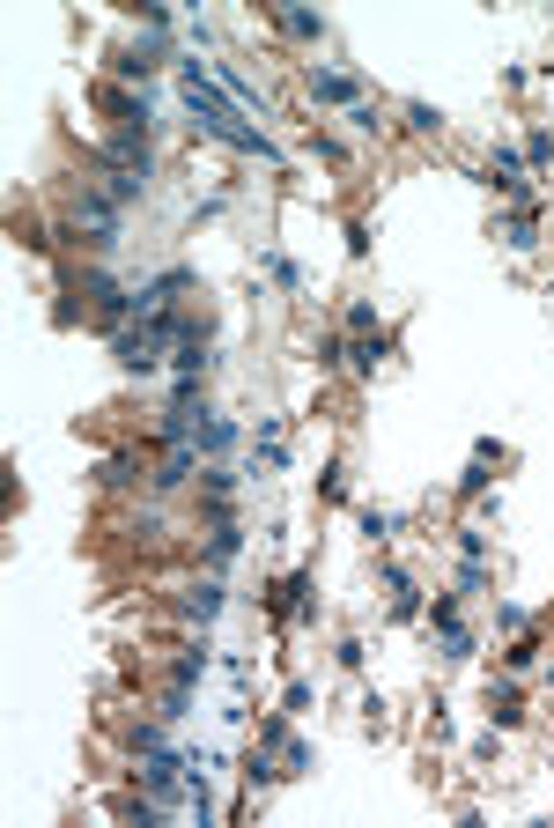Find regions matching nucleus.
Instances as JSON below:
<instances>
[{"instance_id":"nucleus-30","label":"nucleus","mask_w":554,"mask_h":828,"mask_svg":"<svg viewBox=\"0 0 554 828\" xmlns=\"http://www.w3.org/2000/svg\"><path fill=\"white\" fill-rule=\"evenodd\" d=\"M436 658H451V666H466V658H473V629H466V621L444 629V651H436Z\"/></svg>"},{"instance_id":"nucleus-28","label":"nucleus","mask_w":554,"mask_h":828,"mask_svg":"<svg viewBox=\"0 0 554 828\" xmlns=\"http://www.w3.org/2000/svg\"><path fill=\"white\" fill-rule=\"evenodd\" d=\"M318 370H348V333H318Z\"/></svg>"},{"instance_id":"nucleus-24","label":"nucleus","mask_w":554,"mask_h":828,"mask_svg":"<svg viewBox=\"0 0 554 828\" xmlns=\"http://www.w3.org/2000/svg\"><path fill=\"white\" fill-rule=\"evenodd\" d=\"M200 673H207V651L193 644V651H178L170 658V681H185V688H200Z\"/></svg>"},{"instance_id":"nucleus-32","label":"nucleus","mask_w":554,"mask_h":828,"mask_svg":"<svg viewBox=\"0 0 554 828\" xmlns=\"http://www.w3.org/2000/svg\"><path fill=\"white\" fill-rule=\"evenodd\" d=\"M525 163H532V171H547V163H554V134H547V126H532V141H525Z\"/></svg>"},{"instance_id":"nucleus-3","label":"nucleus","mask_w":554,"mask_h":828,"mask_svg":"<svg viewBox=\"0 0 554 828\" xmlns=\"http://www.w3.org/2000/svg\"><path fill=\"white\" fill-rule=\"evenodd\" d=\"M303 97L311 104H370V82L362 74H348V67H303Z\"/></svg>"},{"instance_id":"nucleus-18","label":"nucleus","mask_w":554,"mask_h":828,"mask_svg":"<svg viewBox=\"0 0 554 828\" xmlns=\"http://www.w3.org/2000/svg\"><path fill=\"white\" fill-rule=\"evenodd\" d=\"M104 488H133L141 481V459H133V451H104V474H97Z\"/></svg>"},{"instance_id":"nucleus-6","label":"nucleus","mask_w":554,"mask_h":828,"mask_svg":"<svg viewBox=\"0 0 554 828\" xmlns=\"http://www.w3.org/2000/svg\"><path fill=\"white\" fill-rule=\"evenodd\" d=\"M244 555V525L237 518H207V540H200V570H229Z\"/></svg>"},{"instance_id":"nucleus-1","label":"nucleus","mask_w":554,"mask_h":828,"mask_svg":"<svg viewBox=\"0 0 554 828\" xmlns=\"http://www.w3.org/2000/svg\"><path fill=\"white\" fill-rule=\"evenodd\" d=\"M170 67H178L185 111H193V126H200L207 141H222V148H237V156L266 163V171H281V148H274V134H266V126H252V111H244V104L215 82V67H207L200 52H178Z\"/></svg>"},{"instance_id":"nucleus-16","label":"nucleus","mask_w":554,"mask_h":828,"mask_svg":"<svg viewBox=\"0 0 554 828\" xmlns=\"http://www.w3.org/2000/svg\"><path fill=\"white\" fill-rule=\"evenodd\" d=\"M229 496H237V474H229L222 459H207V466H200V503H207V518H229Z\"/></svg>"},{"instance_id":"nucleus-19","label":"nucleus","mask_w":554,"mask_h":828,"mask_svg":"<svg viewBox=\"0 0 554 828\" xmlns=\"http://www.w3.org/2000/svg\"><path fill=\"white\" fill-rule=\"evenodd\" d=\"M340 333H348V341H362V333H377V304H370V296H355V304L340 311Z\"/></svg>"},{"instance_id":"nucleus-38","label":"nucleus","mask_w":554,"mask_h":828,"mask_svg":"<svg viewBox=\"0 0 554 828\" xmlns=\"http://www.w3.org/2000/svg\"><path fill=\"white\" fill-rule=\"evenodd\" d=\"M318 488H326V503H348V474H340V466H326V481H318Z\"/></svg>"},{"instance_id":"nucleus-23","label":"nucleus","mask_w":554,"mask_h":828,"mask_svg":"<svg viewBox=\"0 0 554 828\" xmlns=\"http://www.w3.org/2000/svg\"><path fill=\"white\" fill-rule=\"evenodd\" d=\"M458 555H466V562H488V525H481V518L458 525Z\"/></svg>"},{"instance_id":"nucleus-34","label":"nucleus","mask_w":554,"mask_h":828,"mask_svg":"<svg viewBox=\"0 0 554 828\" xmlns=\"http://www.w3.org/2000/svg\"><path fill=\"white\" fill-rule=\"evenodd\" d=\"M311 703H318L311 681H289V688H281V710H289V718H296V710H311Z\"/></svg>"},{"instance_id":"nucleus-8","label":"nucleus","mask_w":554,"mask_h":828,"mask_svg":"<svg viewBox=\"0 0 554 828\" xmlns=\"http://www.w3.org/2000/svg\"><path fill=\"white\" fill-rule=\"evenodd\" d=\"M495 237H503L510 252H540V200H518L503 222H495Z\"/></svg>"},{"instance_id":"nucleus-5","label":"nucleus","mask_w":554,"mask_h":828,"mask_svg":"<svg viewBox=\"0 0 554 828\" xmlns=\"http://www.w3.org/2000/svg\"><path fill=\"white\" fill-rule=\"evenodd\" d=\"M532 163H525V148H510V141H495V156H488V171H473L481 185H495V193H510V207L518 200H532Z\"/></svg>"},{"instance_id":"nucleus-7","label":"nucleus","mask_w":554,"mask_h":828,"mask_svg":"<svg viewBox=\"0 0 554 828\" xmlns=\"http://www.w3.org/2000/svg\"><path fill=\"white\" fill-rule=\"evenodd\" d=\"M222 607H229V592H222V577H215V570H207L200 585H185V592H178V614H185V621H200V629H207V621H215Z\"/></svg>"},{"instance_id":"nucleus-12","label":"nucleus","mask_w":554,"mask_h":828,"mask_svg":"<svg viewBox=\"0 0 554 828\" xmlns=\"http://www.w3.org/2000/svg\"><path fill=\"white\" fill-rule=\"evenodd\" d=\"M385 363H392V326H377V333H362V341H348V370H355V378H377Z\"/></svg>"},{"instance_id":"nucleus-20","label":"nucleus","mask_w":554,"mask_h":828,"mask_svg":"<svg viewBox=\"0 0 554 828\" xmlns=\"http://www.w3.org/2000/svg\"><path fill=\"white\" fill-rule=\"evenodd\" d=\"M355 525H362V540H370V548H385V540L399 533V511H377V503H370V511H362Z\"/></svg>"},{"instance_id":"nucleus-21","label":"nucleus","mask_w":554,"mask_h":828,"mask_svg":"<svg viewBox=\"0 0 554 828\" xmlns=\"http://www.w3.org/2000/svg\"><path fill=\"white\" fill-rule=\"evenodd\" d=\"M126 747H133V755H156V747H163V718H133L126 725Z\"/></svg>"},{"instance_id":"nucleus-37","label":"nucleus","mask_w":554,"mask_h":828,"mask_svg":"<svg viewBox=\"0 0 554 828\" xmlns=\"http://www.w3.org/2000/svg\"><path fill=\"white\" fill-rule=\"evenodd\" d=\"M333 658H340L348 673H362V658H370V644H362V636H340V651H333Z\"/></svg>"},{"instance_id":"nucleus-26","label":"nucleus","mask_w":554,"mask_h":828,"mask_svg":"<svg viewBox=\"0 0 554 828\" xmlns=\"http://www.w3.org/2000/svg\"><path fill=\"white\" fill-rule=\"evenodd\" d=\"M488 481H495V474H488V459H466V474H458V496L481 503V496H488Z\"/></svg>"},{"instance_id":"nucleus-4","label":"nucleus","mask_w":554,"mask_h":828,"mask_svg":"<svg viewBox=\"0 0 554 828\" xmlns=\"http://www.w3.org/2000/svg\"><path fill=\"white\" fill-rule=\"evenodd\" d=\"M163 60H178V52H170V37H133V45H119V52H111V74H119L126 89H133V82L148 89V74H156Z\"/></svg>"},{"instance_id":"nucleus-11","label":"nucleus","mask_w":554,"mask_h":828,"mask_svg":"<svg viewBox=\"0 0 554 828\" xmlns=\"http://www.w3.org/2000/svg\"><path fill=\"white\" fill-rule=\"evenodd\" d=\"M237 437H244V429L229 422V414L207 407V414H200V429H193V451H200V459H229V451H237Z\"/></svg>"},{"instance_id":"nucleus-33","label":"nucleus","mask_w":554,"mask_h":828,"mask_svg":"<svg viewBox=\"0 0 554 828\" xmlns=\"http://www.w3.org/2000/svg\"><path fill=\"white\" fill-rule=\"evenodd\" d=\"M348 126H355L362 141H377V134H385V119H377V104H355V111H348Z\"/></svg>"},{"instance_id":"nucleus-36","label":"nucleus","mask_w":554,"mask_h":828,"mask_svg":"<svg viewBox=\"0 0 554 828\" xmlns=\"http://www.w3.org/2000/svg\"><path fill=\"white\" fill-rule=\"evenodd\" d=\"M451 585H458V592H488V562H458Z\"/></svg>"},{"instance_id":"nucleus-35","label":"nucleus","mask_w":554,"mask_h":828,"mask_svg":"<svg viewBox=\"0 0 554 828\" xmlns=\"http://www.w3.org/2000/svg\"><path fill=\"white\" fill-rule=\"evenodd\" d=\"M281 762H289V777H303V769L318 762V747L311 740H289V747H281Z\"/></svg>"},{"instance_id":"nucleus-17","label":"nucleus","mask_w":554,"mask_h":828,"mask_svg":"<svg viewBox=\"0 0 554 828\" xmlns=\"http://www.w3.org/2000/svg\"><path fill=\"white\" fill-rule=\"evenodd\" d=\"M422 614H429V629L444 636V629H458V621H466V592H458V585H451V592H436Z\"/></svg>"},{"instance_id":"nucleus-15","label":"nucleus","mask_w":554,"mask_h":828,"mask_svg":"<svg viewBox=\"0 0 554 828\" xmlns=\"http://www.w3.org/2000/svg\"><path fill=\"white\" fill-rule=\"evenodd\" d=\"M385 614H392V621H414V614H422V585H414L399 562H385Z\"/></svg>"},{"instance_id":"nucleus-27","label":"nucleus","mask_w":554,"mask_h":828,"mask_svg":"<svg viewBox=\"0 0 554 828\" xmlns=\"http://www.w3.org/2000/svg\"><path fill=\"white\" fill-rule=\"evenodd\" d=\"M407 134H444V111L414 97V104H407Z\"/></svg>"},{"instance_id":"nucleus-31","label":"nucleus","mask_w":554,"mask_h":828,"mask_svg":"<svg viewBox=\"0 0 554 828\" xmlns=\"http://www.w3.org/2000/svg\"><path fill=\"white\" fill-rule=\"evenodd\" d=\"M540 666V644H532V636H518V644L503 651V673H532Z\"/></svg>"},{"instance_id":"nucleus-25","label":"nucleus","mask_w":554,"mask_h":828,"mask_svg":"<svg viewBox=\"0 0 554 828\" xmlns=\"http://www.w3.org/2000/svg\"><path fill=\"white\" fill-rule=\"evenodd\" d=\"M259 267H266V274H274V281H281V289H303V267H296V259H289V252H259Z\"/></svg>"},{"instance_id":"nucleus-14","label":"nucleus","mask_w":554,"mask_h":828,"mask_svg":"<svg viewBox=\"0 0 554 828\" xmlns=\"http://www.w3.org/2000/svg\"><path fill=\"white\" fill-rule=\"evenodd\" d=\"M488 725H495V732H518V725H525V695H518L510 673H503V681H488Z\"/></svg>"},{"instance_id":"nucleus-13","label":"nucleus","mask_w":554,"mask_h":828,"mask_svg":"<svg viewBox=\"0 0 554 828\" xmlns=\"http://www.w3.org/2000/svg\"><path fill=\"white\" fill-rule=\"evenodd\" d=\"M200 466H207V459H200L193 444H170V451H163V466H156L148 481H156V496H170V488H185V481L200 474Z\"/></svg>"},{"instance_id":"nucleus-10","label":"nucleus","mask_w":554,"mask_h":828,"mask_svg":"<svg viewBox=\"0 0 554 828\" xmlns=\"http://www.w3.org/2000/svg\"><path fill=\"white\" fill-rule=\"evenodd\" d=\"M281 777H289V762H281L274 747H259V740H252V755H244V799L259 806V792H274Z\"/></svg>"},{"instance_id":"nucleus-22","label":"nucleus","mask_w":554,"mask_h":828,"mask_svg":"<svg viewBox=\"0 0 554 828\" xmlns=\"http://www.w3.org/2000/svg\"><path fill=\"white\" fill-rule=\"evenodd\" d=\"M289 740H296V732H289V710H266V718H259V747H274V755H281Z\"/></svg>"},{"instance_id":"nucleus-29","label":"nucleus","mask_w":554,"mask_h":828,"mask_svg":"<svg viewBox=\"0 0 554 828\" xmlns=\"http://www.w3.org/2000/svg\"><path fill=\"white\" fill-rule=\"evenodd\" d=\"M495 629H503V636H525V629H532V614L518 607V599H495Z\"/></svg>"},{"instance_id":"nucleus-9","label":"nucleus","mask_w":554,"mask_h":828,"mask_svg":"<svg viewBox=\"0 0 554 828\" xmlns=\"http://www.w3.org/2000/svg\"><path fill=\"white\" fill-rule=\"evenodd\" d=\"M266 23H274L281 37H296V45H326V15H318V8H266Z\"/></svg>"},{"instance_id":"nucleus-2","label":"nucleus","mask_w":554,"mask_h":828,"mask_svg":"<svg viewBox=\"0 0 554 828\" xmlns=\"http://www.w3.org/2000/svg\"><path fill=\"white\" fill-rule=\"evenodd\" d=\"M119 215H126V207L111 200L97 178H82V185H74V230H82L89 252H119Z\"/></svg>"}]
</instances>
